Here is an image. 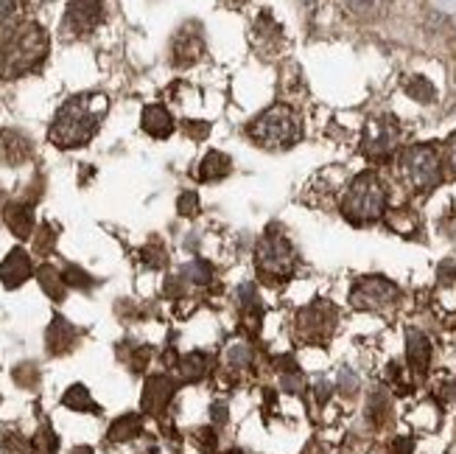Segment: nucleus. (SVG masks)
Segmentation results:
<instances>
[{"mask_svg": "<svg viewBox=\"0 0 456 454\" xmlns=\"http://www.w3.org/2000/svg\"><path fill=\"white\" fill-rule=\"evenodd\" d=\"M110 110V98L104 93H78L56 110L53 124L48 129V141L56 149H82L87 146Z\"/></svg>", "mask_w": 456, "mask_h": 454, "instance_id": "f257e3e1", "label": "nucleus"}, {"mask_svg": "<svg viewBox=\"0 0 456 454\" xmlns=\"http://www.w3.org/2000/svg\"><path fill=\"white\" fill-rule=\"evenodd\" d=\"M51 39L39 23H20L0 39V78L34 73L48 59Z\"/></svg>", "mask_w": 456, "mask_h": 454, "instance_id": "f03ea898", "label": "nucleus"}, {"mask_svg": "<svg viewBox=\"0 0 456 454\" xmlns=\"http://www.w3.org/2000/svg\"><path fill=\"white\" fill-rule=\"evenodd\" d=\"M252 264L261 284H269V286L289 284L297 275V267H300V252H297L286 230L272 225L264 230L261 239H257L252 250Z\"/></svg>", "mask_w": 456, "mask_h": 454, "instance_id": "7ed1b4c3", "label": "nucleus"}, {"mask_svg": "<svg viewBox=\"0 0 456 454\" xmlns=\"http://www.w3.org/2000/svg\"><path fill=\"white\" fill-rule=\"evenodd\" d=\"M387 205H389V191L384 180L375 171H362L359 177H353L350 186L345 188L339 210L350 225L367 227L384 219Z\"/></svg>", "mask_w": 456, "mask_h": 454, "instance_id": "20e7f679", "label": "nucleus"}, {"mask_svg": "<svg viewBox=\"0 0 456 454\" xmlns=\"http://www.w3.org/2000/svg\"><path fill=\"white\" fill-rule=\"evenodd\" d=\"M247 135L255 146L269 149V152H281V149H291L303 141V121L289 104L277 102L272 107H266L257 118H252Z\"/></svg>", "mask_w": 456, "mask_h": 454, "instance_id": "39448f33", "label": "nucleus"}, {"mask_svg": "<svg viewBox=\"0 0 456 454\" xmlns=\"http://www.w3.org/2000/svg\"><path fill=\"white\" fill-rule=\"evenodd\" d=\"M398 177L414 194H428L443 183V157L434 144H414L398 154Z\"/></svg>", "mask_w": 456, "mask_h": 454, "instance_id": "423d86ee", "label": "nucleus"}, {"mask_svg": "<svg viewBox=\"0 0 456 454\" xmlns=\"http://www.w3.org/2000/svg\"><path fill=\"white\" fill-rule=\"evenodd\" d=\"M336 326H339V311L330 301H314L297 311L294 318L297 340L308 345H325L333 337Z\"/></svg>", "mask_w": 456, "mask_h": 454, "instance_id": "0eeeda50", "label": "nucleus"}, {"mask_svg": "<svg viewBox=\"0 0 456 454\" xmlns=\"http://www.w3.org/2000/svg\"><path fill=\"white\" fill-rule=\"evenodd\" d=\"M401 124L395 115H372L362 132V154L372 163L392 161L401 146Z\"/></svg>", "mask_w": 456, "mask_h": 454, "instance_id": "6e6552de", "label": "nucleus"}, {"mask_svg": "<svg viewBox=\"0 0 456 454\" xmlns=\"http://www.w3.org/2000/svg\"><path fill=\"white\" fill-rule=\"evenodd\" d=\"M401 298L398 284H392L384 275H367L350 286V306L362 311H381L395 306Z\"/></svg>", "mask_w": 456, "mask_h": 454, "instance_id": "1a4fd4ad", "label": "nucleus"}, {"mask_svg": "<svg viewBox=\"0 0 456 454\" xmlns=\"http://www.w3.org/2000/svg\"><path fill=\"white\" fill-rule=\"evenodd\" d=\"M104 20V0H70L62 17V37L76 39L93 34Z\"/></svg>", "mask_w": 456, "mask_h": 454, "instance_id": "9d476101", "label": "nucleus"}, {"mask_svg": "<svg viewBox=\"0 0 456 454\" xmlns=\"http://www.w3.org/2000/svg\"><path fill=\"white\" fill-rule=\"evenodd\" d=\"M205 56V37L200 23H185L171 39V62L176 68H191Z\"/></svg>", "mask_w": 456, "mask_h": 454, "instance_id": "9b49d317", "label": "nucleus"}, {"mask_svg": "<svg viewBox=\"0 0 456 454\" xmlns=\"http://www.w3.org/2000/svg\"><path fill=\"white\" fill-rule=\"evenodd\" d=\"M176 392V382L166 373H157V376H149L143 384V396H141V407L146 416H163L168 409V404L174 401Z\"/></svg>", "mask_w": 456, "mask_h": 454, "instance_id": "f8f14e48", "label": "nucleus"}, {"mask_svg": "<svg viewBox=\"0 0 456 454\" xmlns=\"http://www.w3.org/2000/svg\"><path fill=\"white\" fill-rule=\"evenodd\" d=\"M31 275H34V264H31V255L23 247L9 250L6 259L0 261V281H4L6 289H20Z\"/></svg>", "mask_w": 456, "mask_h": 454, "instance_id": "ddd939ff", "label": "nucleus"}, {"mask_svg": "<svg viewBox=\"0 0 456 454\" xmlns=\"http://www.w3.org/2000/svg\"><path fill=\"white\" fill-rule=\"evenodd\" d=\"M431 357H434V348H431V340L426 337L423 331L411 328L406 334V365L414 376H426L428 373V365H431Z\"/></svg>", "mask_w": 456, "mask_h": 454, "instance_id": "4468645a", "label": "nucleus"}, {"mask_svg": "<svg viewBox=\"0 0 456 454\" xmlns=\"http://www.w3.org/2000/svg\"><path fill=\"white\" fill-rule=\"evenodd\" d=\"M34 146L31 141L17 129H0V161L9 166H23L26 161H31Z\"/></svg>", "mask_w": 456, "mask_h": 454, "instance_id": "2eb2a0df", "label": "nucleus"}, {"mask_svg": "<svg viewBox=\"0 0 456 454\" xmlns=\"http://www.w3.org/2000/svg\"><path fill=\"white\" fill-rule=\"evenodd\" d=\"M4 222L20 242L31 239L34 235V205L26 200H14V202L4 205Z\"/></svg>", "mask_w": 456, "mask_h": 454, "instance_id": "dca6fc26", "label": "nucleus"}, {"mask_svg": "<svg viewBox=\"0 0 456 454\" xmlns=\"http://www.w3.org/2000/svg\"><path fill=\"white\" fill-rule=\"evenodd\" d=\"M76 343H78V328L56 314V318L51 320V326H48V334H45L48 353H53V357H62V353H70L76 348Z\"/></svg>", "mask_w": 456, "mask_h": 454, "instance_id": "f3484780", "label": "nucleus"}, {"mask_svg": "<svg viewBox=\"0 0 456 454\" xmlns=\"http://www.w3.org/2000/svg\"><path fill=\"white\" fill-rule=\"evenodd\" d=\"M141 127L146 135L157 137V141H166V137L174 132V115L166 104H149L143 107V115H141Z\"/></svg>", "mask_w": 456, "mask_h": 454, "instance_id": "a211bd4d", "label": "nucleus"}, {"mask_svg": "<svg viewBox=\"0 0 456 454\" xmlns=\"http://www.w3.org/2000/svg\"><path fill=\"white\" fill-rule=\"evenodd\" d=\"M232 171V161H230V154L219 152V149H213L202 157V163H200V171H196V177H200L202 183H219L224 180V177H230Z\"/></svg>", "mask_w": 456, "mask_h": 454, "instance_id": "6ab92c4d", "label": "nucleus"}, {"mask_svg": "<svg viewBox=\"0 0 456 454\" xmlns=\"http://www.w3.org/2000/svg\"><path fill=\"white\" fill-rule=\"evenodd\" d=\"M176 370H180V376L185 382H202V379L210 376L213 359H210V353H205V351H191L180 362H176Z\"/></svg>", "mask_w": 456, "mask_h": 454, "instance_id": "aec40b11", "label": "nucleus"}, {"mask_svg": "<svg viewBox=\"0 0 456 454\" xmlns=\"http://www.w3.org/2000/svg\"><path fill=\"white\" fill-rule=\"evenodd\" d=\"M37 281H39V286H43V292L48 294L51 301H65V294H68V284H65V278H62V272H59L56 267H51V264H43L37 269Z\"/></svg>", "mask_w": 456, "mask_h": 454, "instance_id": "412c9836", "label": "nucleus"}, {"mask_svg": "<svg viewBox=\"0 0 456 454\" xmlns=\"http://www.w3.org/2000/svg\"><path fill=\"white\" fill-rule=\"evenodd\" d=\"M141 432H143V418L134 416V412H129V416H121V418L112 421L107 438L112 443H126V441H134L137 435H141Z\"/></svg>", "mask_w": 456, "mask_h": 454, "instance_id": "4be33fe9", "label": "nucleus"}, {"mask_svg": "<svg viewBox=\"0 0 456 454\" xmlns=\"http://www.w3.org/2000/svg\"><path fill=\"white\" fill-rule=\"evenodd\" d=\"M180 278L185 281V286H210L216 278V269L210 261L205 259H191L183 269H180Z\"/></svg>", "mask_w": 456, "mask_h": 454, "instance_id": "5701e85b", "label": "nucleus"}, {"mask_svg": "<svg viewBox=\"0 0 456 454\" xmlns=\"http://www.w3.org/2000/svg\"><path fill=\"white\" fill-rule=\"evenodd\" d=\"M367 418L375 426H387L392 418V399L387 390H375L370 392V401H367Z\"/></svg>", "mask_w": 456, "mask_h": 454, "instance_id": "b1692460", "label": "nucleus"}, {"mask_svg": "<svg viewBox=\"0 0 456 454\" xmlns=\"http://www.w3.org/2000/svg\"><path fill=\"white\" fill-rule=\"evenodd\" d=\"M62 404L68 409H76V412H98V404L93 401L90 390L85 384H73L68 387V392L62 396Z\"/></svg>", "mask_w": 456, "mask_h": 454, "instance_id": "393cba45", "label": "nucleus"}, {"mask_svg": "<svg viewBox=\"0 0 456 454\" xmlns=\"http://www.w3.org/2000/svg\"><path fill=\"white\" fill-rule=\"evenodd\" d=\"M403 90H406L409 98H414V102H420V104H431L434 98H437V90H434V85L428 82L426 76H411V78H406Z\"/></svg>", "mask_w": 456, "mask_h": 454, "instance_id": "a878e982", "label": "nucleus"}, {"mask_svg": "<svg viewBox=\"0 0 456 454\" xmlns=\"http://www.w3.org/2000/svg\"><path fill=\"white\" fill-rule=\"evenodd\" d=\"M26 12V0H0V34L17 29V20Z\"/></svg>", "mask_w": 456, "mask_h": 454, "instance_id": "bb28decb", "label": "nucleus"}, {"mask_svg": "<svg viewBox=\"0 0 456 454\" xmlns=\"http://www.w3.org/2000/svg\"><path fill=\"white\" fill-rule=\"evenodd\" d=\"M384 4H387V0H345V9L353 17L372 20V17H379L384 12Z\"/></svg>", "mask_w": 456, "mask_h": 454, "instance_id": "cd10ccee", "label": "nucleus"}, {"mask_svg": "<svg viewBox=\"0 0 456 454\" xmlns=\"http://www.w3.org/2000/svg\"><path fill=\"white\" fill-rule=\"evenodd\" d=\"M31 449L39 451V454H53L59 449V438H56V432L51 429V424H43L37 429V435L31 438Z\"/></svg>", "mask_w": 456, "mask_h": 454, "instance_id": "c85d7f7f", "label": "nucleus"}, {"mask_svg": "<svg viewBox=\"0 0 456 454\" xmlns=\"http://www.w3.org/2000/svg\"><path fill=\"white\" fill-rule=\"evenodd\" d=\"M224 359L232 370H244L252 365V348L247 343H232L224 353Z\"/></svg>", "mask_w": 456, "mask_h": 454, "instance_id": "c756f323", "label": "nucleus"}, {"mask_svg": "<svg viewBox=\"0 0 456 454\" xmlns=\"http://www.w3.org/2000/svg\"><path fill=\"white\" fill-rule=\"evenodd\" d=\"M62 278H65V284L68 286H73V289H93L95 286V278L93 275H87L82 267H76V264H70V267H65V272H62Z\"/></svg>", "mask_w": 456, "mask_h": 454, "instance_id": "7c9ffc66", "label": "nucleus"}, {"mask_svg": "<svg viewBox=\"0 0 456 454\" xmlns=\"http://www.w3.org/2000/svg\"><path fill=\"white\" fill-rule=\"evenodd\" d=\"M53 247H56V230L45 222L43 227L37 230V235H34V250H37L39 255H48Z\"/></svg>", "mask_w": 456, "mask_h": 454, "instance_id": "2f4dec72", "label": "nucleus"}, {"mask_svg": "<svg viewBox=\"0 0 456 454\" xmlns=\"http://www.w3.org/2000/svg\"><path fill=\"white\" fill-rule=\"evenodd\" d=\"M176 213L185 216V219H193V216L200 213V196H196V191L180 194V200H176Z\"/></svg>", "mask_w": 456, "mask_h": 454, "instance_id": "473e14b6", "label": "nucleus"}, {"mask_svg": "<svg viewBox=\"0 0 456 454\" xmlns=\"http://www.w3.org/2000/svg\"><path fill=\"white\" fill-rule=\"evenodd\" d=\"M14 382L20 384V387H34L37 382H39V367L37 365H31V362H23V365H17L14 367Z\"/></svg>", "mask_w": 456, "mask_h": 454, "instance_id": "72a5a7b5", "label": "nucleus"}, {"mask_svg": "<svg viewBox=\"0 0 456 454\" xmlns=\"http://www.w3.org/2000/svg\"><path fill=\"white\" fill-rule=\"evenodd\" d=\"M141 255H143V264L151 267V269H157V267H163V264H166V247H163L160 242L146 244Z\"/></svg>", "mask_w": 456, "mask_h": 454, "instance_id": "f704fd0d", "label": "nucleus"}, {"mask_svg": "<svg viewBox=\"0 0 456 454\" xmlns=\"http://www.w3.org/2000/svg\"><path fill=\"white\" fill-rule=\"evenodd\" d=\"M149 359H151V351L146 345H137V348H132V353L126 357V365L132 367V373H143Z\"/></svg>", "mask_w": 456, "mask_h": 454, "instance_id": "c9c22d12", "label": "nucleus"}, {"mask_svg": "<svg viewBox=\"0 0 456 454\" xmlns=\"http://www.w3.org/2000/svg\"><path fill=\"white\" fill-rule=\"evenodd\" d=\"M196 443H200L205 451H216V446H219V438H216V426L196 429Z\"/></svg>", "mask_w": 456, "mask_h": 454, "instance_id": "e433bc0d", "label": "nucleus"}, {"mask_svg": "<svg viewBox=\"0 0 456 454\" xmlns=\"http://www.w3.org/2000/svg\"><path fill=\"white\" fill-rule=\"evenodd\" d=\"M355 390H359V379H355V373L342 370V376H339V392H342V396H355Z\"/></svg>", "mask_w": 456, "mask_h": 454, "instance_id": "4c0bfd02", "label": "nucleus"}, {"mask_svg": "<svg viewBox=\"0 0 456 454\" xmlns=\"http://www.w3.org/2000/svg\"><path fill=\"white\" fill-rule=\"evenodd\" d=\"M208 132H210V124L205 121H185V135L193 137V141H205Z\"/></svg>", "mask_w": 456, "mask_h": 454, "instance_id": "58836bf2", "label": "nucleus"}, {"mask_svg": "<svg viewBox=\"0 0 456 454\" xmlns=\"http://www.w3.org/2000/svg\"><path fill=\"white\" fill-rule=\"evenodd\" d=\"M210 418H213V424H216V426H224V424H227V418H230L227 404H224V401H216V404L210 407Z\"/></svg>", "mask_w": 456, "mask_h": 454, "instance_id": "ea45409f", "label": "nucleus"}, {"mask_svg": "<svg viewBox=\"0 0 456 454\" xmlns=\"http://www.w3.org/2000/svg\"><path fill=\"white\" fill-rule=\"evenodd\" d=\"M414 451V441L411 438H395L389 446V454H411Z\"/></svg>", "mask_w": 456, "mask_h": 454, "instance_id": "a19ab883", "label": "nucleus"}, {"mask_svg": "<svg viewBox=\"0 0 456 454\" xmlns=\"http://www.w3.org/2000/svg\"><path fill=\"white\" fill-rule=\"evenodd\" d=\"M445 163H448V169L456 174V132L445 141Z\"/></svg>", "mask_w": 456, "mask_h": 454, "instance_id": "79ce46f5", "label": "nucleus"}, {"mask_svg": "<svg viewBox=\"0 0 456 454\" xmlns=\"http://www.w3.org/2000/svg\"><path fill=\"white\" fill-rule=\"evenodd\" d=\"M73 454H93V449H90V446H76Z\"/></svg>", "mask_w": 456, "mask_h": 454, "instance_id": "37998d69", "label": "nucleus"}]
</instances>
